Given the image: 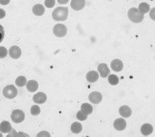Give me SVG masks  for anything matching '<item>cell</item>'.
I'll return each mask as SVG.
<instances>
[{"instance_id":"cell-6","label":"cell","mask_w":155,"mask_h":137,"mask_svg":"<svg viewBox=\"0 0 155 137\" xmlns=\"http://www.w3.org/2000/svg\"><path fill=\"white\" fill-rule=\"evenodd\" d=\"M88 99L91 103L98 104L102 100V95L98 92H92L89 94Z\"/></svg>"},{"instance_id":"cell-25","label":"cell","mask_w":155,"mask_h":137,"mask_svg":"<svg viewBox=\"0 0 155 137\" xmlns=\"http://www.w3.org/2000/svg\"><path fill=\"white\" fill-rule=\"evenodd\" d=\"M87 115L86 114L84 113L81 110L77 113V118L80 121H85L87 119Z\"/></svg>"},{"instance_id":"cell-31","label":"cell","mask_w":155,"mask_h":137,"mask_svg":"<svg viewBox=\"0 0 155 137\" xmlns=\"http://www.w3.org/2000/svg\"><path fill=\"white\" fill-rule=\"evenodd\" d=\"M10 2V0H0V4H2L3 6H6V5L9 4Z\"/></svg>"},{"instance_id":"cell-20","label":"cell","mask_w":155,"mask_h":137,"mask_svg":"<svg viewBox=\"0 0 155 137\" xmlns=\"http://www.w3.org/2000/svg\"><path fill=\"white\" fill-rule=\"evenodd\" d=\"M71 131L75 134H78L82 131V125L80 122H74L71 125Z\"/></svg>"},{"instance_id":"cell-32","label":"cell","mask_w":155,"mask_h":137,"mask_svg":"<svg viewBox=\"0 0 155 137\" xmlns=\"http://www.w3.org/2000/svg\"><path fill=\"white\" fill-rule=\"evenodd\" d=\"M12 132L10 133L9 135H7L8 137H10V136H17V133H16V131L14 130V129H12L11 130Z\"/></svg>"},{"instance_id":"cell-28","label":"cell","mask_w":155,"mask_h":137,"mask_svg":"<svg viewBox=\"0 0 155 137\" xmlns=\"http://www.w3.org/2000/svg\"><path fill=\"white\" fill-rule=\"evenodd\" d=\"M5 37V30L2 25H0V43L2 42Z\"/></svg>"},{"instance_id":"cell-12","label":"cell","mask_w":155,"mask_h":137,"mask_svg":"<svg viewBox=\"0 0 155 137\" xmlns=\"http://www.w3.org/2000/svg\"><path fill=\"white\" fill-rule=\"evenodd\" d=\"M111 68L114 70V71H117V72H120L121 71L122 69H123V62H122L120 60H118V59H115L111 62Z\"/></svg>"},{"instance_id":"cell-13","label":"cell","mask_w":155,"mask_h":137,"mask_svg":"<svg viewBox=\"0 0 155 137\" xmlns=\"http://www.w3.org/2000/svg\"><path fill=\"white\" fill-rule=\"evenodd\" d=\"M98 78H99V74L95 70H91L86 75L87 80L90 83H94V82H97Z\"/></svg>"},{"instance_id":"cell-26","label":"cell","mask_w":155,"mask_h":137,"mask_svg":"<svg viewBox=\"0 0 155 137\" xmlns=\"http://www.w3.org/2000/svg\"><path fill=\"white\" fill-rule=\"evenodd\" d=\"M7 55V49L3 46H0V59L5 58Z\"/></svg>"},{"instance_id":"cell-2","label":"cell","mask_w":155,"mask_h":137,"mask_svg":"<svg viewBox=\"0 0 155 137\" xmlns=\"http://www.w3.org/2000/svg\"><path fill=\"white\" fill-rule=\"evenodd\" d=\"M128 17L133 23H140L143 20L144 14L140 13L137 8H131L128 12Z\"/></svg>"},{"instance_id":"cell-24","label":"cell","mask_w":155,"mask_h":137,"mask_svg":"<svg viewBox=\"0 0 155 137\" xmlns=\"http://www.w3.org/2000/svg\"><path fill=\"white\" fill-rule=\"evenodd\" d=\"M39 113H40V108H39V106L37 105H33L31 107V114L32 115L36 116L39 115Z\"/></svg>"},{"instance_id":"cell-7","label":"cell","mask_w":155,"mask_h":137,"mask_svg":"<svg viewBox=\"0 0 155 137\" xmlns=\"http://www.w3.org/2000/svg\"><path fill=\"white\" fill-rule=\"evenodd\" d=\"M86 4L85 0H72L70 3L71 8L74 10H81L84 9Z\"/></svg>"},{"instance_id":"cell-1","label":"cell","mask_w":155,"mask_h":137,"mask_svg":"<svg viewBox=\"0 0 155 137\" xmlns=\"http://www.w3.org/2000/svg\"><path fill=\"white\" fill-rule=\"evenodd\" d=\"M69 10L67 7H58L52 13L53 19L56 21H64L68 17Z\"/></svg>"},{"instance_id":"cell-9","label":"cell","mask_w":155,"mask_h":137,"mask_svg":"<svg viewBox=\"0 0 155 137\" xmlns=\"http://www.w3.org/2000/svg\"><path fill=\"white\" fill-rule=\"evenodd\" d=\"M98 70L102 78H106L110 72V70L106 64H100L98 67Z\"/></svg>"},{"instance_id":"cell-23","label":"cell","mask_w":155,"mask_h":137,"mask_svg":"<svg viewBox=\"0 0 155 137\" xmlns=\"http://www.w3.org/2000/svg\"><path fill=\"white\" fill-rule=\"evenodd\" d=\"M108 82L112 86H116L119 83V78L115 74H110L108 75Z\"/></svg>"},{"instance_id":"cell-22","label":"cell","mask_w":155,"mask_h":137,"mask_svg":"<svg viewBox=\"0 0 155 137\" xmlns=\"http://www.w3.org/2000/svg\"><path fill=\"white\" fill-rule=\"evenodd\" d=\"M139 11L142 14H147L148 13L150 10V6L148 5L147 3H146V2H142V3L140 4V6H139Z\"/></svg>"},{"instance_id":"cell-14","label":"cell","mask_w":155,"mask_h":137,"mask_svg":"<svg viewBox=\"0 0 155 137\" xmlns=\"http://www.w3.org/2000/svg\"><path fill=\"white\" fill-rule=\"evenodd\" d=\"M39 88V84L38 82L35 80H30L26 83V89L28 91L31 92H35Z\"/></svg>"},{"instance_id":"cell-11","label":"cell","mask_w":155,"mask_h":137,"mask_svg":"<svg viewBox=\"0 0 155 137\" xmlns=\"http://www.w3.org/2000/svg\"><path fill=\"white\" fill-rule=\"evenodd\" d=\"M114 126L115 129H117L118 131H122V130L126 129L127 123H126L125 120L123 119V118H117L114 121Z\"/></svg>"},{"instance_id":"cell-8","label":"cell","mask_w":155,"mask_h":137,"mask_svg":"<svg viewBox=\"0 0 155 137\" xmlns=\"http://www.w3.org/2000/svg\"><path fill=\"white\" fill-rule=\"evenodd\" d=\"M32 100L33 101L35 102V104H44L47 100V96L44 92H39L38 93L35 94L32 98Z\"/></svg>"},{"instance_id":"cell-19","label":"cell","mask_w":155,"mask_h":137,"mask_svg":"<svg viewBox=\"0 0 155 137\" xmlns=\"http://www.w3.org/2000/svg\"><path fill=\"white\" fill-rule=\"evenodd\" d=\"M81 111L84 114H86L87 115L91 114L93 112V107L92 106L89 104L84 103L81 105Z\"/></svg>"},{"instance_id":"cell-4","label":"cell","mask_w":155,"mask_h":137,"mask_svg":"<svg viewBox=\"0 0 155 137\" xmlns=\"http://www.w3.org/2000/svg\"><path fill=\"white\" fill-rule=\"evenodd\" d=\"M53 32L58 38H63L67 34V27L64 24L58 23L53 27Z\"/></svg>"},{"instance_id":"cell-17","label":"cell","mask_w":155,"mask_h":137,"mask_svg":"<svg viewBox=\"0 0 155 137\" xmlns=\"http://www.w3.org/2000/svg\"><path fill=\"white\" fill-rule=\"evenodd\" d=\"M141 132L143 135H149L150 134H151L153 132V126L150 124H144L142 125L141 127Z\"/></svg>"},{"instance_id":"cell-27","label":"cell","mask_w":155,"mask_h":137,"mask_svg":"<svg viewBox=\"0 0 155 137\" xmlns=\"http://www.w3.org/2000/svg\"><path fill=\"white\" fill-rule=\"evenodd\" d=\"M55 5V0H45V6L47 8H52Z\"/></svg>"},{"instance_id":"cell-34","label":"cell","mask_w":155,"mask_h":137,"mask_svg":"<svg viewBox=\"0 0 155 137\" xmlns=\"http://www.w3.org/2000/svg\"><path fill=\"white\" fill-rule=\"evenodd\" d=\"M153 10H153H153H152V14H153ZM152 19H153V20H154V17H153V16H152Z\"/></svg>"},{"instance_id":"cell-5","label":"cell","mask_w":155,"mask_h":137,"mask_svg":"<svg viewBox=\"0 0 155 137\" xmlns=\"http://www.w3.org/2000/svg\"><path fill=\"white\" fill-rule=\"evenodd\" d=\"M25 113L21 110H14L11 114V119L14 123H21L25 120Z\"/></svg>"},{"instance_id":"cell-29","label":"cell","mask_w":155,"mask_h":137,"mask_svg":"<svg viewBox=\"0 0 155 137\" xmlns=\"http://www.w3.org/2000/svg\"><path fill=\"white\" fill-rule=\"evenodd\" d=\"M6 17V11L3 9H0V19H2Z\"/></svg>"},{"instance_id":"cell-30","label":"cell","mask_w":155,"mask_h":137,"mask_svg":"<svg viewBox=\"0 0 155 137\" xmlns=\"http://www.w3.org/2000/svg\"><path fill=\"white\" fill-rule=\"evenodd\" d=\"M42 135H44V136H50V134L47 132H41L40 133L37 134V136H42Z\"/></svg>"},{"instance_id":"cell-21","label":"cell","mask_w":155,"mask_h":137,"mask_svg":"<svg viewBox=\"0 0 155 137\" xmlns=\"http://www.w3.org/2000/svg\"><path fill=\"white\" fill-rule=\"evenodd\" d=\"M27 83V79L25 76H19L17 78L15 81L16 86H18V87H23L25 86Z\"/></svg>"},{"instance_id":"cell-10","label":"cell","mask_w":155,"mask_h":137,"mask_svg":"<svg viewBox=\"0 0 155 137\" xmlns=\"http://www.w3.org/2000/svg\"><path fill=\"white\" fill-rule=\"evenodd\" d=\"M9 53L13 59H18L21 56V49H20V47L14 45L10 47V49H9Z\"/></svg>"},{"instance_id":"cell-15","label":"cell","mask_w":155,"mask_h":137,"mask_svg":"<svg viewBox=\"0 0 155 137\" xmlns=\"http://www.w3.org/2000/svg\"><path fill=\"white\" fill-rule=\"evenodd\" d=\"M119 113L123 117H129L132 115V110L128 106H122L119 109Z\"/></svg>"},{"instance_id":"cell-35","label":"cell","mask_w":155,"mask_h":137,"mask_svg":"<svg viewBox=\"0 0 155 137\" xmlns=\"http://www.w3.org/2000/svg\"><path fill=\"white\" fill-rule=\"evenodd\" d=\"M2 135L1 134V133H0V137H2Z\"/></svg>"},{"instance_id":"cell-18","label":"cell","mask_w":155,"mask_h":137,"mask_svg":"<svg viewBox=\"0 0 155 137\" xmlns=\"http://www.w3.org/2000/svg\"><path fill=\"white\" fill-rule=\"evenodd\" d=\"M44 12H45L44 6L41 4H36L32 7V13L35 16H42L44 14Z\"/></svg>"},{"instance_id":"cell-16","label":"cell","mask_w":155,"mask_h":137,"mask_svg":"<svg viewBox=\"0 0 155 137\" xmlns=\"http://www.w3.org/2000/svg\"><path fill=\"white\" fill-rule=\"evenodd\" d=\"M12 130V126L7 121H3L0 124V132L2 133H9Z\"/></svg>"},{"instance_id":"cell-33","label":"cell","mask_w":155,"mask_h":137,"mask_svg":"<svg viewBox=\"0 0 155 137\" xmlns=\"http://www.w3.org/2000/svg\"><path fill=\"white\" fill-rule=\"evenodd\" d=\"M59 4H66L69 2V0H57Z\"/></svg>"},{"instance_id":"cell-3","label":"cell","mask_w":155,"mask_h":137,"mask_svg":"<svg viewBox=\"0 0 155 137\" xmlns=\"http://www.w3.org/2000/svg\"><path fill=\"white\" fill-rule=\"evenodd\" d=\"M3 96L7 99H14L18 95V89L13 85L6 86L2 91Z\"/></svg>"}]
</instances>
